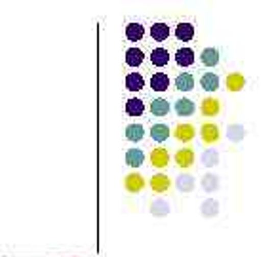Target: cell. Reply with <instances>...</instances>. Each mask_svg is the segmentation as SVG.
<instances>
[{"label":"cell","mask_w":274,"mask_h":257,"mask_svg":"<svg viewBox=\"0 0 274 257\" xmlns=\"http://www.w3.org/2000/svg\"><path fill=\"white\" fill-rule=\"evenodd\" d=\"M200 133H202L204 143H208V145H213V143L219 141V128L215 124H211V122L202 126V128H200Z\"/></svg>","instance_id":"1"},{"label":"cell","mask_w":274,"mask_h":257,"mask_svg":"<svg viewBox=\"0 0 274 257\" xmlns=\"http://www.w3.org/2000/svg\"><path fill=\"white\" fill-rule=\"evenodd\" d=\"M124 187H126L128 193H139L141 189L145 187V179L139 174H130L124 179Z\"/></svg>","instance_id":"2"},{"label":"cell","mask_w":274,"mask_h":257,"mask_svg":"<svg viewBox=\"0 0 274 257\" xmlns=\"http://www.w3.org/2000/svg\"><path fill=\"white\" fill-rule=\"evenodd\" d=\"M200 111H202L204 116H215V114H219V111H221V103H219V99H215V98H206L204 101H202V105H200Z\"/></svg>","instance_id":"3"},{"label":"cell","mask_w":274,"mask_h":257,"mask_svg":"<svg viewBox=\"0 0 274 257\" xmlns=\"http://www.w3.org/2000/svg\"><path fill=\"white\" fill-rule=\"evenodd\" d=\"M151 164L155 168H166L169 164V154L166 149H162V147H158V149H155L153 151V154H151Z\"/></svg>","instance_id":"4"},{"label":"cell","mask_w":274,"mask_h":257,"mask_svg":"<svg viewBox=\"0 0 274 257\" xmlns=\"http://www.w3.org/2000/svg\"><path fill=\"white\" fill-rule=\"evenodd\" d=\"M169 185H171V181H169V177L166 174H156L151 179V187H153L155 193H166L169 189Z\"/></svg>","instance_id":"5"},{"label":"cell","mask_w":274,"mask_h":257,"mask_svg":"<svg viewBox=\"0 0 274 257\" xmlns=\"http://www.w3.org/2000/svg\"><path fill=\"white\" fill-rule=\"evenodd\" d=\"M176 63L179 67H189L194 63V52L190 48H179L176 52Z\"/></svg>","instance_id":"6"},{"label":"cell","mask_w":274,"mask_h":257,"mask_svg":"<svg viewBox=\"0 0 274 257\" xmlns=\"http://www.w3.org/2000/svg\"><path fill=\"white\" fill-rule=\"evenodd\" d=\"M176 36L177 40L181 42L192 40V36H194V25L192 23H179L176 27Z\"/></svg>","instance_id":"7"},{"label":"cell","mask_w":274,"mask_h":257,"mask_svg":"<svg viewBox=\"0 0 274 257\" xmlns=\"http://www.w3.org/2000/svg\"><path fill=\"white\" fill-rule=\"evenodd\" d=\"M192 162H194V153H192V149H181V151H177L176 164L179 168H190L192 166Z\"/></svg>","instance_id":"8"},{"label":"cell","mask_w":274,"mask_h":257,"mask_svg":"<svg viewBox=\"0 0 274 257\" xmlns=\"http://www.w3.org/2000/svg\"><path fill=\"white\" fill-rule=\"evenodd\" d=\"M194 101H190V99L183 98V99H177L176 101V112L177 116H190L192 112H194Z\"/></svg>","instance_id":"9"},{"label":"cell","mask_w":274,"mask_h":257,"mask_svg":"<svg viewBox=\"0 0 274 257\" xmlns=\"http://www.w3.org/2000/svg\"><path fill=\"white\" fill-rule=\"evenodd\" d=\"M169 86V78L166 73H155L151 78V88L155 91H166Z\"/></svg>","instance_id":"10"},{"label":"cell","mask_w":274,"mask_h":257,"mask_svg":"<svg viewBox=\"0 0 274 257\" xmlns=\"http://www.w3.org/2000/svg\"><path fill=\"white\" fill-rule=\"evenodd\" d=\"M145 162V153L141 149H128L126 153V164L132 168H139Z\"/></svg>","instance_id":"11"},{"label":"cell","mask_w":274,"mask_h":257,"mask_svg":"<svg viewBox=\"0 0 274 257\" xmlns=\"http://www.w3.org/2000/svg\"><path fill=\"white\" fill-rule=\"evenodd\" d=\"M151 36H153V40H156V42H164L169 36V27L166 23H155V25L151 27Z\"/></svg>","instance_id":"12"},{"label":"cell","mask_w":274,"mask_h":257,"mask_svg":"<svg viewBox=\"0 0 274 257\" xmlns=\"http://www.w3.org/2000/svg\"><path fill=\"white\" fill-rule=\"evenodd\" d=\"M200 61L206 67H215L219 63V52L215 48H206L202 54H200Z\"/></svg>","instance_id":"13"},{"label":"cell","mask_w":274,"mask_h":257,"mask_svg":"<svg viewBox=\"0 0 274 257\" xmlns=\"http://www.w3.org/2000/svg\"><path fill=\"white\" fill-rule=\"evenodd\" d=\"M145 86V78L141 77L139 73H130L126 77V88L130 91H139Z\"/></svg>","instance_id":"14"},{"label":"cell","mask_w":274,"mask_h":257,"mask_svg":"<svg viewBox=\"0 0 274 257\" xmlns=\"http://www.w3.org/2000/svg\"><path fill=\"white\" fill-rule=\"evenodd\" d=\"M176 88L181 91H190L194 88V78L190 73H181L179 77L176 78Z\"/></svg>","instance_id":"15"},{"label":"cell","mask_w":274,"mask_h":257,"mask_svg":"<svg viewBox=\"0 0 274 257\" xmlns=\"http://www.w3.org/2000/svg\"><path fill=\"white\" fill-rule=\"evenodd\" d=\"M200 86L204 88L206 91H215L219 88V77L215 73H206L200 78Z\"/></svg>","instance_id":"16"},{"label":"cell","mask_w":274,"mask_h":257,"mask_svg":"<svg viewBox=\"0 0 274 257\" xmlns=\"http://www.w3.org/2000/svg\"><path fill=\"white\" fill-rule=\"evenodd\" d=\"M244 86H246V78H244V75L232 73V75L227 77V88H229L231 91H238V90H242Z\"/></svg>","instance_id":"17"},{"label":"cell","mask_w":274,"mask_h":257,"mask_svg":"<svg viewBox=\"0 0 274 257\" xmlns=\"http://www.w3.org/2000/svg\"><path fill=\"white\" fill-rule=\"evenodd\" d=\"M194 137V128L190 124H177L176 128V139L177 141H183V143H187L190 139Z\"/></svg>","instance_id":"18"},{"label":"cell","mask_w":274,"mask_h":257,"mask_svg":"<svg viewBox=\"0 0 274 257\" xmlns=\"http://www.w3.org/2000/svg\"><path fill=\"white\" fill-rule=\"evenodd\" d=\"M143 35H145V27L141 25V23H130L126 27V36L128 40L132 42H139L141 38H143Z\"/></svg>","instance_id":"19"},{"label":"cell","mask_w":274,"mask_h":257,"mask_svg":"<svg viewBox=\"0 0 274 257\" xmlns=\"http://www.w3.org/2000/svg\"><path fill=\"white\" fill-rule=\"evenodd\" d=\"M151 61L153 65L156 67H164V65H168L169 61V54L166 48H155L153 50V54H151Z\"/></svg>","instance_id":"20"},{"label":"cell","mask_w":274,"mask_h":257,"mask_svg":"<svg viewBox=\"0 0 274 257\" xmlns=\"http://www.w3.org/2000/svg\"><path fill=\"white\" fill-rule=\"evenodd\" d=\"M143 111H145V103H143L141 99L132 98L126 101V112L130 114V116H141Z\"/></svg>","instance_id":"21"},{"label":"cell","mask_w":274,"mask_h":257,"mask_svg":"<svg viewBox=\"0 0 274 257\" xmlns=\"http://www.w3.org/2000/svg\"><path fill=\"white\" fill-rule=\"evenodd\" d=\"M143 59H145V54L139 48H130L126 52V65L130 67H139Z\"/></svg>","instance_id":"22"},{"label":"cell","mask_w":274,"mask_h":257,"mask_svg":"<svg viewBox=\"0 0 274 257\" xmlns=\"http://www.w3.org/2000/svg\"><path fill=\"white\" fill-rule=\"evenodd\" d=\"M151 112L155 114V116H166L169 112V103L166 99H153V103H151Z\"/></svg>","instance_id":"23"},{"label":"cell","mask_w":274,"mask_h":257,"mask_svg":"<svg viewBox=\"0 0 274 257\" xmlns=\"http://www.w3.org/2000/svg\"><path fill=\"white\" fill-rule=\"evenodd\" d=\"M126 137L130 139V141H141V139L145 137V128L141 124H130L126 128Z\"/></svg>","instance_id":"24"},{"label":"cell","mask_w":274,"mask_h":257,"mask_svg":"<svg viewBox=\"0 0 274 257\" xmlns=\"http://www.w3.org/2000/svg\"><path fill=\"white\" fill-rule=\"evenodd\" d=\"M151 135H153L155 141L162 143V141H166L169 137V128L166 124H155L151 128Z\"/></svg>","instance_id":"25"},{"label":"cell","mask_w":274,"mask_h":257,"mask_svg":"<svg viewBox=\"0 0 274 257\" xmlns=\"http://www.w3.org/2000/svg\"><path fill=\"white\" fill-rule=\"evenodd\" d=\"M192 185H194V181H192L190 175H181V177L177 179V187L181 189V191H190Z\"/></svg>","instance_id":"26"},{"label":"cell","mask_w":274,"mask_h":257,"mask_svg":"<svg viewBox=\"0 0 274 257\" xmlns=\"http://www.w3.org/2000/svg\"><path fill=\"white\" fill-rule=\"evenodd\" d=\"M168 209L166 202H153V214H168Z\"/></svg>","instance_id":"27"},{"label":"cell","mask_w":274,"mask_h":257,"mask_svg":"<svg viewBox=\"0 0 274 257\" xmlns=\"http://www.w3.org/2000/svg\"><path fill=\"white\" fill-rule=\"evenodd\" d=\"M217 160V154L215 153H211V151H208L204 156V162H206V166H213V162Z\"/></svg>","instance_id":"28"}]
</instances>
